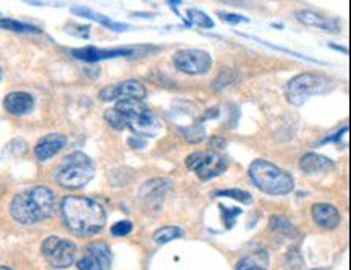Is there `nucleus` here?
<instances>
[{
  "instance_id": "nucleus-1",
  "label": "nucleus",
  "mask_w": 351,
  "mask_h": 270,
  "mask_svg": "<svg viewBox=\"0 0 351 270\" xmlns=\"http://www.w3.org/2000/svg\"><path fill=\"white\" fill-rule=\"evenodd\" d=\"M62 215L66 227L83 236L97 235L104 230L107 222L106 209L91 197L66 196L62 201Z\"/></svg>"
},
{
  "instance_id": "nucleus-2",
  "label": "nucleus",
  "mask_w": 351,
  "mask_h": 270,
  "mask_svg": "<svg viewBox=\"0 0 351 270\" xmlns=\"http://www.w3.org/2000/svg\"><path fill=\"white\" fill-rule=\"evenodd\" d=\"M53 209L56 195L43 184L20 193L10 202V215L21 225H34L52 217Z\"/></svg>"
},
{
  "instance_id": "nucleus-3",
  "label": "nucleus",
  "mask_w": 351,
  "mask_h": 270,
  "mask_svg": "<svg viewBox=\"0 0 351 270\" xmlns=\"http://www.w3.org/2000/svg\"><path fill=\"white\" fill-rule=\"evenodd\" d=\"M250 177L261 191L272 196H285L295 190V180L272 162L258 159L250 165Z\"/></svg>"
},
{
  "instance_id": "nucleus-4",
  "label": "nucleus",
  "mask_w": 351,
  "mask_h": 270,
  "mask_svg": "<svg viewBox=\"0 0 351 270\" xmlns=\"http://www.w3.org/2000/svg\"><path fill=\"white\" fill-rule=\"evenodd\" d=\"M114 109L127 120V128L132 130L136 138H154L157 132H159V121H157L154 114L149 110V107L143 101H139V99L119 101Z\"/></svg>"
},
{
  "instance_id": "nucleus-5",
  "label": "nucleus",
  "mask_w": 351,
  "mask_h": 270,
  "mask_svg": "<svg viewBox=\"0 0 351 270\" xmlns=\"http://www.w3.org/2000/svg\"><path fill=\"white\" fill-rule=\"evenodd\" d=\"M94 172H96V167L86 154L73 152L62 160L60 167L57 169L56 182L66 190H80L91 182Z\"/></svg>"
},
{
  "instance_id": "nucleus-6",
  "label": "nucleus",
  "mask_w": 351,
  "mask_h": 270,
  "mask_svg": "<svg viewBox=\"0 0 351 270\" xmlns=\"http://www.w3.org/2000/svg\"><path fill=\"white\" fill-rule=\"evenodd\" d=\"M332 81L321 73H301L288 81L287 99L293 106H303L309 99L330 89Z\"/></svg>"
},
{
  "instance_id": "nucleus-7",
  "label": "nucleus",
  "mask_w": 351,
  "mask_h": 270,
  "mask_svg": "<svg viewBox=\"0 0 351 270\" xmlns=\"http://www.w3.org/2000/svg\"><path fill=\"white\" fill-rule=\"evenodd\" d=\"M186 167L195 172L197 178L210 180L228 169V159L214 151H197L186 157Z\"/></svg>"
},
{
  "instance_id": "nucleus-8",
  "label": "nucleus",
  "mask_w": 351,
  "mask_h": 270,
  "mask_svg": "<svg viewBox=\"0 0 351 270\" xmlns=\"http://www.w3.org/2000/svg\"><path fill=\"white\" fill-rule=\"evenodd\" d=\"M43 256L53 269H69L75 264L76 245L62 236H49L43 243Z\"/></svg>"
},
{
  "instance_id": "nucleus-9",
  "label": "nucleus",
  "mask_w": 351,
  "mask_h": 270,
  "mask_svg": "<svg viewBox=\"0 0 351 270\" xmlns=\"http://www.w3.org/2000/svg\"><path fill=\"white\" fill-rule=\"evenodd\" d=\"M177 70L188 75H206L213 66V58L206 51L199 49H183L173 56Z\"/></svg>"
},
{
  "instance_id": "nucleus-10",
  "label": "nucleus",
  "mask_w": 351,
  "mask_h": 270,
  "mask_svg": "<svg viewBox=\"0 0 351 270\" xmlns=\"http://www.w3.org/2000/svg\"><path fill=\"white\" fill-rule=\"evenodd\" d=\"M146 88L136 79H127L120 81V83L110 84L101 89L99 93V99L104 102H114V101H125V99H139L143 101L146 97Z\"/></svg>"
},
{
  "instance_id": "nucleus-11",
  "label": "nucleus",
  "mask_w": 351,
  "mask_h": 270,
  "mask_svg": "<svg viewBox=\"0 0 351 270\" xmlns=\"http://www.w3.org/2000/svg\"><path fill=\"white\" fill-rule=\"evenodd\" d=\"M76 265L78 270H110L112 254L109 246L104 243H93Z\"/></svg>"
},
{
  "instance_id": "nucleus-12",
  "label": "nucleus",
  "mask_w": 351,
  "mask_h": 270,
  "mask_svg": "<svg viewBox=\"0 0 351 270\" xmlns=\"http://www.w3.org/2000/svg\"><path fill=\"white\" fill-rule=\"evenodd\" d=\"M136 52L134 49L121 47V49H97V47H83V49H75L71 51V56L78 60L84 62H101V60H109V58L117 57H132Z\"/></svg>"
},
{
  "instance_id": "nucleus-13",
  "label": "nucleus",
  "mask_w": 351,
  "mask_h": 270,
  "mask_svg": "<svg viewBox=\"0 0 351 270\" xmlns=\"http://www.w3.org/2000/svg\"><path fill=\"white\" fill-rule=\"evenodd\" d=\"M66 136L65 134L60 133H51L47 136L40 138L38 144L34 147V154L38 157V160L40 162H46L53 157L56 154H58L64 147L66 146Z\"/></svg>"
},
{
  "instance_id": "nucleus-14",
  "label": "nucleus",
  "mask_w": 351,
  "mask_h": 270,
  "mask_svg": "<svg viewBox=\"0 0 351 270\" xmlns=\"http://www.w3.org/2000/svg\"><path fill=\"white\" fill-rule=\"evenodd\" d=\"M313 219L319 227L327 228V230H332V228H337L340 225V212L335 206L327 204V202H317V204L313 206L311 209Z\"/></svg>"
},
{
  "instance_id": "nucleus-15",
  "label": "nucleus",
  "mask_w": 351,
  "mask_h": 270,
  "mask_svg": "<svg viewBox=\"0 0 351 270\" xmlns=\"http://www.w3.org/2000/svg\"><path fill=\"white\" fill-rule=\"evenodd\" d=\"M300 167L304 173L317 175V173H328L332 172V170H335V164L334 160L328 159L326 156L309 152V154L301 157Z\"/></svg>"
},
{
  "instance_id": "nucleus-16",
  "label": "nucleus",
  "mask_w": 351,
  "mask_h": 270,
  "mask_svg": "<svg viewBox=\"0 0 351 270\" xmlns=\"http://www.w3.org/2000/svg\"><path fill=\"white\" fill-rule=\"evenodd\" d=\"M3 107L12 115H26L34 109V97L29 93L23 91L10 93L3 101Z\"/></svg>"
},
{
  "instance_id": "nucleus-17",
  "label": "nucleus",
  "mask_w": 351,
  "mask_h": 270,
  "mask_svg": "<svg viewBox=\"0 0 351 270\" xmlns=\"http://www.w3.org/2000/svg\"><path fill=\"white\" fill-rule=\"evenodd\" d=\"M172 186V183L165 178H154L151 182H146L143 184L141 191H139V197L146 202H159L167 195V191Z\"/></svg>"
},
{
  "instance_id": "nucleus-18",
  "label": "nucleus",
  "mask_w": 351,
  "mask_h": 270,
  "mask_svg": "<svg viewBox=\"0 0 351 270\" xmlns=\"http://www.w3.org/2000/svg\"><path fill=\"white\" fill-rule=\"evenodd\" d=\"M71 13H75V15H80V16H84V18H89V20H93V21H97V23L104 25L106 28H109L112 31H119V33H120V31L128 29V25L115 23V21L110 20V18L101 15V13H96V12L89 10V8L73 7V8H71Z\"/></svg>"
},
{
  "instance_id": "nucleus-19",
  "label": "nucleus",
  "mask_w": 351,
  "mask_h": 270,
  "mask_svg": "<svg viewBox=\"0 0 351 270\" xmlns=\"http://www.w3.org/2000/svg\"><path fill=\"white\" fill-rule=\"evenodd\" d=\"M296 18H298V21H301V23L308 26H317V28L332 31V33L339 31V25L335 21L328 20V18H322L321 15H316L313 12H298L296 13Z\"/></svg>"
},
{
  "instance_id": "nucleus-20",
  "label": "nucleus",
  "mask_w": 351,
  "mask_h": 270,
  "mask_svg": "<svg viewBox=\"0 0 351 270\" xmlns=\"http://www.w3.org/2000/svg\"><path fill=\"white\" fill-rule=\"evenodd\" d=\"M0 28L7 31H15V33H26V34H39L40 29L33 25L21 23V21L10 20V18H2L0 20Z\"/></svg>"
},
{
  "instance_id": "nucleus-21",
  "label": "nucleus",
  "mask_w": 351,
  "mask_h": 270,
  "mask_svg": "<svg viewBox=\"0 0 351 270\" xmlns=\"http://www.w3.org/2000/svg\"><path fill=\"white\" fill-rule=\"evenodd\" d=\"M182 236V230L177 227H162L157 230L154 235H152V240L156 243H159V245H165V243H170L173 240H177V238Z\"/></svg>"
},
{
  "instance_id": "nucleus-22",
  "label": "nucleus",
  "mask_w": 351,
  "mask_h": 270,
  "mask_svg": "<svg viewBox=\"0 0 351 270\" xmlns=\"http://www.w3.org/2000/svg\"><path fill=\"white\" fill-rule=\"evenodd\" d=\"M188 20H190L193 25L201 26V28H214V21L210 20L204 12L197 10V8H190V10H188Z\"/></svg>"
},
{
  "instance_id": "nucleus-23",
  "label": "nucleus",
  "mask_w": 351,
  "mask_h": 270,
  "mask_svg": "<svg viewBox=\"0 0 351 270\" xmlns=\"http://www.w3.org/2000/svg\"><path fill=\"white\" fill-rule=\"evenodd\" d=\"M271 230L272 232H277V233H287V235H291V233H296L295 227L288 222L287 219L283 217H278V215H274L271 219Z\"/></svg>"
},
{
  "instance_id": "nucleus-24",
  "label": "nucleus",
  "mask_w": 351,
  "mask_h": 270,
  "mask_svg": "<svg viewBox=\"0 0 351 270\" xmlns=\"http://www.w3.org/2000/svg\"><path fill=\"white\" fill-rule=\"evenodd\" d=\"M215 196H223V197H230V199L240 201L243 204H251L253 201V196L250 193L243 191V190H225V191H217Z\"/></svg>"
},
{
  "instance_id": "nucleus-25",
  "label": "nucleus",
  "mask_w": 351,
  "mask_h": 270,
  "mask_svg": "<svg viewBox=\"0 0 351 270\" xmlns=\"http://www.w3.org/2000/svg\"><path fill=\"white\" fill-rule=\"evenodd\" d=\"M106 120L112 128L119 130V132H120V130L127 128V120H125L123 116H121L115 109H109L106 112Z\"/></svg>"
},
{
  "instance_id": "nucleus-26",
  "label": "nucleus",
  "mask_w": 351,
  "mask_h": 270,
  "mask_svg": "<svg viewBox=\"0 0 351 270\" xmlns=\"http://www.w3.org/2000/svg\"><path fill=\"white\" fill-rule=\"evenodd\" d=\"M132 230H133V223L130 222V220H121V222H117L115 225H112V228H110L112 235L120 236V238L130 235Z\"/></svg>"
},
{
  "instance_id": "nucleus-27",
  "label": "nucleus",
  "mask_w": 351,
  "mask_h": 270,
  "mask_svg": "<svg viewBox=\"0 0 351 270\" xmlns=\"http://www.w3.org/2000/svg\"><path fill=\"white\" fill-rule=\"evenodd\" d=\"M237 270H265V269L261 267L259 264H256L254 260H251V259H241L240 262H238Z\"/></svg>"
},
{
  "instance_id": "nucleus-28",
  "label": "nucleus",
  "mask_w": 351,
  "mask_h": 270,
  "mask_svg": "<svg viewBox=\"0 0 351 270\" xmlns=\"http://www.w3.org/2000/svg\"><path fill=\"white\" fill-rule=\"evenodd\" d=\"M219 15L223 18V21H228V23H246V21H247V18L240 16V15H235V13H223V12H220Z\"/></svg>"
},
{
  "instance_id": "nucleus-29",
  "label": "nucleus",
  "mask_w": 351,
  "mask_h": 270,
  "mask_svg": "<svg viewBox=\"0 0 351 270\" xmlns=\"http://www.w3.org/2000/svg\"><path fill=\"white\" fill-rule=\"evenodd\" d=\"M128 143L132 144V146H134V147L138 146V149H143V147H144V144H146V143H144V141H134V139H130Z\"/></svg>"
},
{
  "instance_id": "nucleus-30",
  "label": "nucleus",
  "mask_w": 351,
  "mask_h": 270,
  "mask_svg": "<svg viewBox=\"0 0 351 270\" xmlns=\"http://www.w3.org/2000/svg\"><path fill=\"white\" fill-rule=\"evenodd\" d=\"M330 47H334V49H337V51H340V52H345V53H348V51H346L345 47H339V46H335V44H330Z\"/></svg>"
},
{
  "instance_id": "nucleus-31",
  "label": "nucleus",
  "mask_w": 351,
  "mask_h": 270,
  "mask_svg": "<svg viewBox=\"0 0 351 270\" xmlns=\"http://www.w3.org/2000/svg\"><path fill=\"white\" fill-rule=\"evenodd\" d=\"M0 270H12L10 267H5V265H2V267H0Z\"/></svg>"
},
{
  "instance_id": "nucleus-32",
  "label": "nucleus",
  "mask_w": 351,
  "mask_h": 270,
  "mask_svg": "<svg viewBox=\"0 0 351 270\" xmlns=\"http://www.w3.org/2000/svg\"><path fill=\"white\" fill-rule=\"evenodd\" d=\"M0 79H2V70H0Z\"/></svg>"
}]
</instances>
